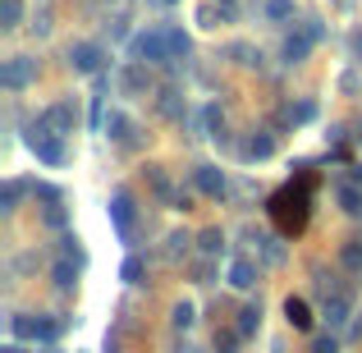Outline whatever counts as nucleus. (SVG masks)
<instances>
[{
	"label": "nucleus",
	"instance_id": "5701e85b",
	"mask_svg": "<svg viewBox=\"0 0 362 353\" xmlns=\"http://www.w3.org/2000/svg\"><path fill=\"white\" fill-rule=\"evenodd\" d=\"M197 248H202L206 257H216V253L225 248V234H221V230H202V238H197Z\"/></svg>",
	"mask_w": 362,
	"mask_h": 353
},
{
	"label": "nucleus",
	"instance_id": "1a4fd4ad",
	"mask_svg": "<svg viewBox=\"0 0 362 353\" xmlns=\"http://www.w3.org/2000/svg\"><path fill=\"white\" fill-rule=\"evenodd\" d=\"M271 151H275V133H266V129H257L252 138L243 142V156H247V161H266Z\"/></svg>",
	"mask_w": 362,
	"mask_h": 353
},
{
	"label": "nucleus",
	"instance_id": "6ab92c4d",
	"mask_svg": "<svg viewBox=\"0 0 362 353\" xmlns=\"http://www.w3.org/2000/svg\"><path fill=\"white\" fill-rule=\"evenodd\" d=\"M193 321H197L193 303H175V312H170V326H175V330H193Z\"/></svg>",
	"mask_w": 362,
	"mask_h": 353
},
{
	"label": "nucleus",
	"instance_id": "aec40b11",
	"mask_svg": "<svg viewBox=\"0 0 362 353\" xmlns=\"http://www.w3.org/2000/svg\"><path fill=\"white\" fill-rule=\"evenodd\" d=\"M339 207H344L349 216H362V188L344 184V188H339Z\"/></svg>",
	"mask_w": 362,
	"mask_h": 353
},
{
	"label": "nucleus",
	"instance_id": "393cba45",
	"mask_svg": "<svg viewBox=\"0 0 362 353\" xmlns=\"http://www.w3.org/2000/svg\"><path fill=\"white\" fill-rule=\"evenodd\" d=\"M284 115H289L293 124H308L312 115H317V106H312V101H303V106H289V110H284Z\"/></svg>",
	"mask_w": 362,
	"mask_h": 353
},
{
	"label": "nucleus",
	"instance_id": "39448f33",
	"mask_svg": "<svg viewBox=\"0 0 362 353\" xmlns=\"http://www.w3.org/2000/svg\"><path fill=\"white\" fill-rule=\"evenodd\" d=\"M33 79H37V60H28V55H14V60H5V69H0V83H5L9 92H23Z\"/></svg>",
	"mask_w": 362,
	"mask_h": 353
},
{
	"label": "nucleus",
	"instance_id": "2f4dec72",
	"mask_svg": "<svg viewBox=\"0 0 362 353\" xmlns=\"http://www.w3.org/2000/svg\"><path fill=\"white\" fill-rule=\"evenodd\" d=\"M18 193H23V184H9L5 188V212H14V207H18Z\"/></svg>",
	"mask_w": 362,
	"mask_h": 353
},
{
	"label": "nucleus",
	"instance_id": "412c9836",
	"mask_svg": "<svg viewBox=\"0 0 362 353\" xmlns=\"http://www.w3.org/2000/svg\"><path fill=\"white\" fill-rule=\"evenodd\" d=\"M266 18H271V23H284V18H293V0H266Z\"/></svg>",
	"mask_w": 362,
	"mask_h": 353
},
{
	"label": "nucleus",
	"instance_id": "20e7f679",
	"mask_svg": "<svg viewBox=\"0 0 362 353\" xmlns=\"http://www.w3.org/2000/svg\"><path fill=\"white\" fill-rule=\"evenodd\" d=\"M317 37H321L317 23H308L303 33H289V37H284V51H280L284 64H303V60L312 55V46H317Z\"/></svg>",
	"mask_w": 362,
	"mask_h": 353
},
{
	"label": "nucleus",
	"instance_id": "9d476101",
	"mask_svg": "<svg viewBox=\"0 0 362 353\" xmlns=\"http://www.w3.org/2000/svg\"><path fill=\"white\" fill-rule=\"evenodd\" d=\"M284 321H289L293 330H312V308H308L303 299H293V294H289V299H284Z\"/></svg>",
	"mask_w": 362,
	"mask_h": 353
},
{
	"label": "nucleus",
	"instance_id": "c756f323",
	"mask_svg": "<svg viewBox=\"0 0 362 353\" xmlns=\"http://www.w3.org/2000/svg\"><path fill=\"white\" fill-rule=\"evenodd\" d=\"M170 51H175V55H188V37L179 33V28H175V33H170Z\"/></svg>",
	"mask_w": 362,
	"mask_h": 353
},
{
	"label": "nucleus",
	"instance_id": "0eeeda50",
	"mask_svg": "<svg viewBox=\"0 0 362 353\" xmlns=\"http://www.w3.org/2000/svg\"><path fill=\"white\" fill-rule=\"evenodd\" d=\"M101 60H106V55H101V46H97V42H74V46H69V64H74V74H97V69H101Z\"/></svg>",
	"mask_w": 362,
	"mask_h": 353
},
{
	"label": "nucleus",
	"instance_id": "a211bd4d",
	"mask_svg": "<svg viewBox=\"0 0 362 353\" xmlns=\"http://www.w3.org/2000/svg\"><path fill=\"white\" fill-rule=\"evenodd\" d=\"M46 124H60V129H74V124H78V110H74L69 101H64V106H51V110H46Z\"/></svg>",
	"mask_w": 362,
	"mask_h": 353
},
{
	"label": "nucleus",
	"instance_id": "7c9ffc66",
	"mask_svg": "<svg viewBox=\"0 0 362 353\" xmlns=\"http://www.w3.org/2000/svg\"><path fill=\"white\" fill-rule=\"evenodd\" d=\"M188 253V234H170V257H184Z\"/></svg>",
	"mask_w": 362,
	"mask_h": 353
},
{
	"label": "nucleus",
	"instance_id": "7ed1b4c3",
	"mask_svg": "<svg viewBox=\"0 0 362 353\" xmlns=\"http://www.w3.org/2000/svg\"><path fill=\"white\" fill-rule=\"evenodd\" d=\"M133 55H138V60H147V64H165L170 55V33H138L133 37Z\"/></svg>",
	"mask_w": 362,
	"mask_h": 353
},
{
	"label": "nucleus",
	"instance_id": "cd10ccee",
	"mask_svg": "<svg viewBox=\"0 0 362 353\" xmlns=\"http://www.w3.org/2000/svg\"><path fill=\"white\" fill-rule=\"evenodd\" d=\"M147 179L156 184V193H165V197H170V184H165V175H160V166H147Z\"/></svg>",
	"mask_w": 362,
	"mask_h": 353
},
{
	"label": "nucleus",
	"instance_id": "bb28decb",
	"mask_svg": "<svg viewBox=\"0 0 362 353\" xmlns=\"http://www.w3.org/2000/svg\"><path fill=\"white\" fill-rule=\"evenodd\" d=\"M124 88H129V92H142V88H147V74H142V69H129V74H124Z\"/></svg>",
	"mask_w": 362,
	"mask_h": 353
},
{
	"label": "nucleus",
	"instance_id": "b1692460",
	"mask_svg": "<svg viewBox=\"0 0 362 353\" xmlns=\"http://www.w3.org/2000/svg\"><path fill=\"white\" fill-rule=\"evenodd\" d=\"M18 14H23V5H18V0H5V5H0V28H14Z\"/></svg>",
	"mask_w": 362,
	"mask_h": 353
},
{
	"label": "nucleus",
	"instance_id": "f704fd0d",
	"mask_svg": "<svg viewBox=\"0 0 362 353\" xmlns=\"http://www.w3.org/2000/svg\"><path fill=\"white\" fill-rule=\"evenodd\" d=\"M271 353H284V345H275V349H271Z\"/></svg>",
	"mask_w": 362,
	"mask_h": 353
},
{
	"label": "nucleus",
	"instance_id": "f257e3e1",
	"mask_svg": "<svg viewBox=\"0 0 362 353\" xmlns=\"http://www.w3.org/2000/svg\"><path fill=\"white\" fill-rule=\"evenodd\" d=\"M9 330H14L18 340H42V345H51V340H60L64 321H51V317H28V312H18V317H9Z\"/></svg>",
	"mask_w": 362,
	"mask_h": 353
},
{
	"label": "nucleus",
	"instance_id": "ddd939ff",
	"mask_svg": "<svg viewBox=\"0 0 362 353\" xmlns=\"http://www.w3.org/2000/svg\"><path fill=\"white\" fill-rule=\"evenodd\" d=\"M106 133H110L115 142H124V147H129V142H133V120H129V115H119V110H115V115L106 120Z\"/></svg>",
	"mask_w": 362,
	"mask_h": 353
},
{
	"label": "nucleus",
	"instance_id": "4be33fe9",
	"mask_svg": "<svg viewBox=\"0 0 362 353\" xmlns=\"http://www.w3.org/2000/svg\"><path fill=\"white\" fill-rule=\"evenodd\" d=\"M206 138H216V142H225V115L216 106H206Z\"/></svg>",
	"mask_w": 362,
	"mask_h": 353
},
{
	"label": "nucleus",
	"instance_id": "dca6fc26",
	"mask_svg": "<svg viewBox=\"0 0 362 353\" xmlns=\"http://www.w3.org/2000/svg\"><path fill=\"white\" fill-rule=\"evenodd\" d=\"M326 321H330V326H344V321H349V299H344V294L326 299Z\"/></svg>",
	"mask_w": 362,
	"mask_h": 353
},
{
	"label": "nucleus",
	"instance_id": "2eb2a0df",
	"mask_svg": "<svg viewBox=\"0 0 362 353\" xmlns=\"http://www.w3.org/2000/svg\"><path fill=\"white\" fill-rule=\"evenodd\" d=\"M142 275H147V262H142V257H124L119 280H124V284H142Z\"/></svg>",
	"mask_w": 362,
	"mask_h": 353
},
{
	"label": "nucleus",
	"instance_id": "6e6552de",
	"mask_svg": "<svg viewBox=\"0 0 362 353\" xmlns=\"http://www.w3.org/2000/svg\"><path fill=\"white\" fill-rule=\"evenodd\" d=\"M193 184L202 188L206 197H225V188H230V184H225V170H216V166H197L193 170Z\"/></svg>",
	"mask_w": 362,
	"mask_h": 353
},
{
	"label": "nucleus",
	"instance_id": "473e14b6",
	"mask_svg": "<svg viewBox=\"0 0 362 353\" xmlns=\"http://www.w3.org/2000/svg\"><path fill=\"white\" fill-rule=\"evenodd\" d=\"M354 55L362 60V33H354Z\"/></svg>",
	"mask_w": 362,
	"mask_h": 353
},
{
	"label": "nucleus",
	"instance_id": "c9c22d12",
	"mask_svg": "<svg viewBox=\"0 0 362 353\" xmlns=\"http://www.w3.org/2000/svg\"><path fill=\"white\" fill-rule=\"evenodd\" d=\"M165 5H175V0H165Z\"/></svg>",
	"mask_w": 362,
	"mask_h": 353
},
{
	"label": "nucleus",
	"instance_id": "a878e982",
	"mask_svg": "<svg viewBox=\"0 0 362 353\" xmlns=\"http://www.w3.org/2000/svg\"><path fill=\"white\" fill-rule=\"evenodd\" d=\"M64 257H69V262H88V253H83V248H78V238H74V234H64Z\"/></svg>",
	"mask_w": 362,
	"mask_h": 353
},
{
	"label": "nucleus",
	"instance_id": "f03ea898",
	"mask_svg": "<svg viewBox=\"0 0 362 353\" xmlns=\"http://www.w3.org/2000/svg\"><path fill=\"white\" fill-rule=\"evenodd\" d=\"M28 147H33L37 161H46V166H64V142L55 138V133H46V120L28 129Z\"/></svg>",
	"mask_w": 362,
	"mask_h": 353
},
{
	"label": "nucleus",
	"instance_id": "c85d7f7f",
	"mask_svg": "<svg viewBox=\"0 0 362 353\" xmlns=\"http://www.w3.org/2000/svg\"><path fill=\"white\" fill-rule=\"evenodd\" d=\"M312 353H339V340L335 335H321L317 345H312Z\"/></svg>",
	"mask_w": 362,
	"mask_h": 353
},
{
	"label": "nucleus",
	"instance_id": "72a5a7b5",
	"mask_svg": "<svg viewBox=\"0 0 362 353\" xmlns=\"http://www.w3.org/2000/svg\"><path fill=\"white\" fill-rule=\"evenodd\" d=\"M0 353H23V349H18V345H5V349H0Z\"/></svg>",
	"mask_w": 362,
	"mask_h": 353
},
{
	"label": "nucleus",
	"instance_id": "423d86ee",
	"mask_svg": "<svg viewBox=\"0 0 362 353\" xmlns=\"http://www.w3.org/2000/svg\"><path fill=\"white\" fill-rule=\"evenodd\" d=\"M110 221H115L119 238L129 243L133 238V197H129V188H115V197H110Z\"/></svg>",
	"mask_w": 362,
	"mask_h": 353
},
{
	"label": "nucleus",
	"instance_id": "4468645a",
	"mask_svg": "<svg viewBox=\"0 0 362 353\" xmlns=\"http://www.w3.org/2000/svg\"><path fill=\"white\" fill-rule=\"evenodd\" d=\"M339 262H344V271H362V238H349L344 248H339Z\"/></svg>",
	"mask_w": 362,
	"mask_h": 353
},
{
	"label": "nucleus",
	"instance_id": "9b49d317",
	"mask_svg": "<svg viewBox=\"0 0 362 353\" xmlns=\"http://www.w3.org/2000/svg\"><path fill=\"white\" fill-rule=\"evenodd\" d=\"M230 284H234V289H252V284H257V266L247 262V257H234V266H230Z\"/></svg>",
	"mask_w": 362,
	"mask_h": 353
},
{
	"label": "nucleus",
	"instance_id": "f8f14e48",
	"mask_svg": "<svg viewBox=\"0 0 362 353\" xmlns=\"http://www.w3.org/2000/svg\"><path fill=\"white\" fill-rule=\"evenodd\" d=\"M51 280H55V289L69 294L74 284H78V262H69V257H64V262H55L51 266Z\"/></svg>",
	"mask_w": 362,
	"mask_h": 353
},
{
	"label": "nucleus",
	"instance_id": "f3484780",
	"mask_svg": "<svg viewBox=\"0 0 362 353\" xmlns=\"http://www.w3.org/2000/svg\"><path fill=\"white\" fill-rule=\"evenodd\" d=\"M257 326H262V303H247V308L239 312V335L247 340V335H252Z\"/></svg>",
	"mask_w": 362,
	"mask_h": 353
}]
</instances>
